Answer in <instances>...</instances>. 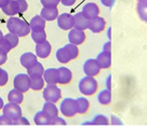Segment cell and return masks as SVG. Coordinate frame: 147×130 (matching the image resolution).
<instances>
[{"mask_svg": "<svg viewBox=\"0 0 147 130\" xmlns=\"http://www.w3.org/2000/svg\"><path fill=\"white\" fill-rule=\"evenodd\" d=\"M7 28H8L9 32L14 33L18 37H26L27 35L31 32L30 25L27 22H25L24 20L15 16H11L8 20Z\"/></svg>", "mask_w": 147, "mask_h": 130, "instance_id": "1", "label": "cell"}, {"mask_svg": "<svg viewBox=\"0 0 147 130\" xmlns=\"http://www.w3.org/2000/svg\"><path fill=\"white\" fill-rule=\"evenodd\" d=\"M98 86V82L94 77L86 75L85 77L81 79V81L78 83V90L85 96H92L97 93Z\"/></svg>", "mask_w": 147, "mask_h": 130, "instance_id": "2", "label": "cell"}, {"mask_svg": "<svg viewBox=\"0 0 147 130\" xmlns=\"http://www.w3.org/2000/svg\"><path fill=\"white\" fill-rule=\"evenodd\" d=\"M60 112L67 117H73L78 114V103L76 99L73 98H65L60 103Z\"/></svg>", "mask_w": 147, "mask_h": 130, "instance_id": "3", "label": "cell"}, {"mask_svg": "<svg viewBox=\"0 0 147 130\" xmlns=\"http://www.w3.org/2000/svg\"><path fill=\"white\" fill-rule=\"evenodd\" d=\"M43 98L45 101L56 103L61 99V90L56 86V84H47L43 90Z\"/></svg>", "mask_w": 147, "mask_h": 130, "instance_id": "4", "label": "cell"}, {"mask_svg": "<svg viewBox=\"0 0 147 130\" xmlns=\"http://www.w3.org/2000/svg\"><path fill=\"white\" fill-rule=\"evenodd\" d=\"M13 85L14 88L18 89L22 93H27L30 89V77L28 73H18L14 77Z\"/></svg>", "mask_w": 147, "mask_h": 130, "instance_id": "5", "label": "cell"}, {"mask_svg": "<svg viewBox=\"0 0 147 130\" xmlns=\"http://www.w3.org/2000/svg\"><path fill=\"white\" fill-rule=\"evenodd\" d=\"M83 70H84V73L88 77H96L100 73L101 71V67L99 66L97 59H94V58H90V59H87V60L84 62L83 65Z\"/></svg>", "mask_w": 147, "mask_h": 130, "instance_id": "6", "label": "cell"}, {"mask_svg": "<svg viewBox=\"0 0 147 130\" xmlns=\"http://www.w3.org/2000/svg\"><path fill=\"white\" fill-rule=\"evenodd\" d=\"M3 114L7 115L8 117L11 119L15 121L17 118H20L22 116V109L18 103H14V102H9L8 104H5L3 106Z\"/></svg>", "mask_w": 147, "mask_h": 130, "instance_id": "7", "label": "cell"}, {"mask_svg": "<svg viewBox=\"0 0 147 130\" xmlns=\"http://www.w3.org/2000/svg\"><path fill=\"white\" fill-rule=\"evenodd\" d=\"M57 25L62 30H71L74 25L73 15L70 13H62L60 15H58Z\"/></svg>", "mask_w": 147, "mask_h": 130, "instance_id": "8", "label": "cell"}, {"mask_svg": "<svg viewBox=\"0 0 147 130\" xmlns=\"http://www.w3.org/2000/svg\"><path fill=\"white\" fill-rule=\"evenodd\" d=\"M83 15L87 18L88 20H91L99 16V13H100V9L96 3L94 2H88L86 3L82 9Z\"/></svg>", "mask_w": 147, "mask_h": 130, "instance_id": "9", "label": "cell"}, {"mask_svg": "<svg viewBox=\"0 0 147 130\" xmlns=\"http://www.w3.org/2000/svg\"><path fill=\"white\" fill-rule=\"evenodd\" d=\"M68 40H69V43H72V44H83L84 41L86 40V35L84 30H78L75 28L71 29L68 33Z\"/></svg>", "mask_w": 147, "mask_h": 130, "instance_id": "10", "label": "cell"}, {"mask_svg": "<svg viewBox=\"0 0 147 130\" xmlns=\"http://www.w3.org/2000/svg\"><path fill=\"white\" fill-rule=\"evenodd\" d=\"M105 26H106L105 20L103 17L98 16L96 17V18H94V20H89L88 29L94 33H100L105 29Z\"/></svg>", "mask_w": 147, "mask_h": 130, "instance_id": "11", "label": "cell"}, {"mask_svg": "<svg viewBox=\"0 0 147 130\" xmlns=\"http://www.w3.org/2000/svg\"><path fill=\"white\" fill-rule=\"evenodd\" d=\"M52 52V45L49 41H43L36 45V55L40 58H47Z\"/></svg>", "mask_w": 147, "mask_h": 130, "instance_id": "12", "label": "cell"}, {"mask_svg": "<svg viewBox=\"0 0 147 130\" xmlns=\"http://www.w3.org/2000/svg\"><path fill=\"white\" fill-rule=\"evenodd\" d=\"M37 57L38 56L36 54L31 53V52H26V53L23 54L21 56V58H20L21 65L23 66L24 68H26L27 70L30 69L31 67H33V66L38 62Z\"/></svg>", "mask_w": 147, "mask_h": 130, "instance_id": "13", "label": "cell"}, {"mask_svg": "<svg viewBox=\"0 0 147 130\" xmlns=\"http://www.w3.org/2000/svg\"><path fill=\"white\" fill-rule=\"evenodd\" d=\"M96 59L98 61L99 66L101 67V69H109L112 65V54H111V52L102 51L101 53L98 54Z\"/></svg>", "mask_w": 147, "mask_h": 130, "instance_id": "14", "label": "cell"}, {"mask_svg": "<svg viewBox=\"0 0 147 130\" xmlns=\"http://www.w3.org/2000/svg\"><path fill=\"white\" fill-rule=\"evenodd\" d=\"M43 79L46 84H58L59 80V72L56 68H49L46 69L43 73Z\"/></svg>", "mask_w": 147, "mask_h": 130, "instance_id": "15", "label": "cell"}, {"mask_svg": "<svg viewBox=\"0 0 147 130\" xmlns=\"http://www.w3.org/2000/svg\"><path fill=\"white\" fill-rule=\"evenodd\" d=\"M73 20H74L73 28L78 29V30H85V29L88 28L89 20L83 15L82 12H78V13H76V14H74Z\"/></svg>", "mask_w": 147, "mask_h": 130, "instance_id": "16", "label": "cell"}, {"mask_svg": "<svg viewBox=\"0 0 147 130\" xmlns=\"http://www.w3.org/2000/svg\"><path fill=\"white\" fill-rule=\"evenodd\" d=\"M58 72H59L58 84L67 85L72 81V72L70 69L65 68V67H60V68H58Z\"/></svg>", "mask_w": 147, "mask_h": 130, "instance_id": "17", "label": "cell"}, {"mask_svg": "<svg viewBox=\"0 0 147 130\" xmlns=\"http://www.w3.org/2000/svg\"><path fill=\"white\" fill-rule=\"evenodd\" d=\"M45 22L46 20L44 18H42L41 15H36L33 16L30 22H29V25H30V28H31V31H41V30H45Z\"/></svg>", "mask_w": 147, "mask_h": 130, "instance_id": "18", "label": "cell"}, {"mask_svg": "<svg viewBox=\"0 0 147 130\" xmlns=\"http://www.w3.org/2000/svg\"><path fill=\"white\" fill-rule=\"evenodd\" d=\"M42 111L51 118V125H52V121H53L55 117H57L58 112H59L57 109V106H55V103H54V102H51V101L45 102L44 106H43V110Z\"/></svg>", "mask_w": 147, "mask_h": 130, "instance_id": "19", "label": "cell"}, {"mask_svg": "<svg viewBox=\"0 0 147 130\" xmlns=\"http://www.w3.org/2000/svg\"><path fill=\"white\" fill-rule=\"evenodd\" d=\"M42 18H44L45 20H57L58 17V9L57 7L56 8H44L41 10V13H40Z\"/></svg>", "mask_w": 147, "mask_h": 130, "instance_id": "20", "label": "cell"}, {"mask_svg": "<svg viewBox=\"0 0 147 130\" xmlns=\"http://www.w3.org/2000/svg\"><path fill=\"white\" fill-rule=\"evenodd\" d=\"M44 79L43 75L30 77V88L33 90H41L44 87Z\"/></svg>", "mask_w": 147, "mask_h": 130, "instance_id": "21", "label": "cell"}, {"mask_svg": "<svg viewBox=\"0 0 147 130\" xmlns=\"http://www.w3.org/2000/svg\"><path fill=\"white\" fill-rule=\"evenodd\" d=\"M8 100L9 102H14V103H18L21 104L23 100H24V95L22 91H20L18 89L14 88V89L10 90L8 93Z\"/></svg>", "mask_w": 147, "mask_h": 130, "instance_id": "22", "label": "cell"}, {"mask_svg": "<svg viewBox=\"0 0 147 130\" xmlns=\"http://www.w3.org/2000/svg\"><path fill=\"white\" fill-rule=\"evenodd\" d=\"M136 12L141 20L147 23V0L138 1L136 4Z\"/></svg>", "mask_w": 147, "mask_h": 130, "instance_id": "23", "label": "cell"}, {"mask_svg": "<svg viewBox=\"0 0 147 130\" xmlns=\"http://www.w3.org/2000/svg\"><path fill=\"white\" fill-rule=\"evenodd\" d=\"M98 101L102 106H107L112 101V93L110 89H103L101 90L98 95Z\"/></svg>", "mask_w": 147, "mask_h": 130, "instance_id": "24", "label": "cell"}, {"mask_svg": "<svg viewBox=\"0 0 147 130\" xmlns=\"http://www.w3.org/2000/svg\"><path fill=\"white\" fill-rule=\"evenodd\" d=\"M2 11L5 15H9V16H14L15 14H17L18 10H17L16 0H9L8 4L2 9Z\"/></svg>", "mask_w": 147, "mask_h": 130, "instance_id": "25", "label": "cell"}, {"mask_svg": "<svg viewBox=\"0 0 147 130\" xmlns=\"http://www.w3.org/2000/svg\"><path fill=\"white\" fill-rule=\"evenodd\" d=\"M33 121H34V124H36V125H51V118H49L43 111L38 112V113L34 115Z\"/></svg>", "mask_w": 147, "mask_h": 130, "instance_id": "26", "label": "cell"}, {"mask_svg": "<svg viewBox=\"0 0 147 130\" xmlns=\"http://www.w3.org/2000/svg\"><path fill=\"white\" fill-rule=\"evenodd\" d=\"M76 103H78V114H85L87 111L89 110L90 103L89 101L84 97H80L76 99Z\"/></svg>", "mask_w": 147, "mask_h": 130, "instance_id": "27", "label": "cell"}, {"mask_svg": "<svg viewBox=\"0 0 147 130\" xmlns=\"http://www.w3.org/2000/svg\"><path fill=\"white\" fill-rule=\"evenodd\" d=\"M63 47H65V49L67 51V53H68V55H69V57H70V59H71V60L76 59V58L78 57V54H80V52H78V45L72 44V43H69V44H65Z\"/></svg>", "mask_w": 147, "mask_h": 130, "instance_id": "28", "label": "cell"}, {"mask_svg": "<svg viewBox=\"0 0 147 130\" xmlns=\"http://www.w3.org/2000/svg\"><path fill=\"white\" fill-rule=\"evenodd\" d=\"M44 71L45 70H44V68H43L42 64L37 62L33 67H31L30 69L27 70V73H28L29 77H36V75H43Z\"/></svg>", "mask_w": 147, "mask_h": 130, "instance_id": "29", "label": "cell"}, {"mask_svg": "<svg viewBox=\"0 0 147 130\" xmlns=\"http://www.w3.org/2000/svg\"><path fill=\"white\" fill-rule=\"evenodd\" d=\"M56 58L60 64H68L71 59H70L69 55L67 53V51L65 49V47H60L57 49L56 52Z\"/></svg>", "mask_w": 147, "mask_h": 130, "instance_id": "30", "label": "cell"}, {"mask_svg": "<svg viewBox=\"0 0 147 130\" xmlns=\"http://www.w3.org/2000/svg\"><path fill=\"white\" fill-rule=\"evenodd\" d=\"M31 39L36 44H39L43 41L46 40V32L45 30H41V31H31Z\"/></svg>", "mask_w": 147, "mask_h": 130, "instance_id": "31", "label": "cell"}, {"mask_svg": "<svg viewBox=\"0 0 147 130\" xmlns=\"http://www.w3.org/2000/svg\"><path fill=\"white\" fill-rule=\"evenodd\" d=\"M3 38L8 41L9 44L11 45V47H12V49L16 47L17 45H18V38H20V37H18V36H16V35L9 32V33H7V35H4Z\"/></svg>", "mask_w": 147, "mask_h": 130, "instance_id": "32", "label": "cell"}, {"mask_svg": "<svg viewBox=\"0 0 147 130\" xmlns=\"http://www.w3.org/2000/svg\"><path fill=\"white\" fill-rule=\"evenodd\" d=\"M107 124H109L107 117L104 115H101V114L96 115L91 122V125H107Z\"/></svg>", "mask_w": 147, "mask_h": 130, "instance_id": "33", "label": "cell"}, {"mask_svg": "<svg viewBox=\"0 0 147 130\" xmlns=\"http://www.w3.org/2000/svg\"><path fill=\"white\" fill-rule=\"evenodd\" d=\"M44 8H56L60 3V0H40Z\"/></svg>", "mask_w": 147, "mask_h": 130, "instance_id": "34", "label": "cell"}, {"mask_svg": "<svg viewBox=\"0 0 147 130\" xmlns=\"http://www.w3.org/2000/svg\"><path fill=\"white\" fill-rule=\"evenodd\" d=\"M16 4H17V10H18V13H24L27 11L28 9V3L26 0H16Z\"/></svg>", "mask_w": 147, "mask_h": 130, "instance_id": "35", "label": "cell"}, {"mask_svg": "<svg viewBox=\"0 0 147 130\" xmlns=\"http://www.w3.org/2000/svg\"><path fill=\"white\" fill-rule=\"evenodd\" d=\"M8 80H9L8 72H7L5 70L2 69L1 73H0V87H2V86L5 85V84L8 83Z\"/></svg>", "mask_w": 147, "mask_h": 130, "instance_id": "36", "label": "cell"}, {"mask_svg": "<svg viewBox=\"0 0 147 130\" xmlns=\"http://www.w3.org/2000/svg\"><path fill=\"white\" fill-rule=\"evenodd\" d=\"M8 53L9 52H7L0 46V66L5 64V61L8 60Z\"/></svg>", "mask_w": 147, "mask_h": 130, "instance_id": "37", "label": "cell"}, {"mask_svg": "<svg viewBox=\"0 0 147 130\" xmlns=\"http://www.w3.org/2000/svg\"><path fill=\"white\" fill-rule=\"evenodd\" d=\"M0 125H13V119L2 114L0 115Z\"/></svg>", "mask_w": 147, "mask_h": 130, "instance_id": "38", "label": "cell"}, {"mask_svg": "<svg viewBox=\"0 0 147 130\" xmlns=\"http://www.w3.org/2000/svg\"><path fill=\"white\" fill-rule=\"evenodd\" d=\"M13 125H29V121L27 118L21 116L20 118H17L15 121H13Z\"/></svg>", "mask_w": 147, "mask_h": 130, "instance_id": "39", "label": "cell"}, {"mask_svg": "<svg viewBox=\"0 0 147 130\" xmlns=\"http://www.w3.org/2000/svg\"><path fill=\"white\" fill-rule=\"evenodd\" d=\"M101 1V3L106 7V8H113L114 7L115 2H116V0H100Z\"/></svg>", "mask_w": 147, "mask_h": 130, "instance_id": "40", "label": "cell"}, {"mask_svg": "<svg viewBox=\"0 0 147 130\" xmlns=\"http://www.w3.org/2000/svg\"><path fill=\"white\" fill-rule=\"evenodd\" d=\"M67 123H65V121L63 119V118H61V117H55L52 121V125H65Z\"/></svg>", "mask_w": 147, "mask_h": 130, "instance_id": "41", "label": "cell"}, {"mask_svg": "<svg viewBox=\"0 0 147 130\" xmlns=\"http://www.w3.org/2000/svg\"><path fill=\"white\" fill-rule=\"evenodd\" d=\"M75 1H76V0H61L60 2H61L63 5H65V7H71V5H73V4L75 3Z\"/></svg>", "mask_w": 147, "mask_h": 130, "instance_id": "42", "label": "cell"}, {"mask_svg": "<svg viewBox=\"0 0 147 130\" xmlns=\"http://www.w3.org/2000/svg\"><path fill=\"white\" fill-rule=\"evenodd\" d=\"M111 45H112V43H111V41H109V42H106V43H104V45H103V51H105V52H111Z\"/></svg>", "mask_w": 147, "mask_h": 130, "instance_id": "43", "label": "cell"}, {"mask_svg": "<svg viewBox=\"0 0 147 130\" xmlns=\"http://www.w3.org/2000/svg\"><path fill=\"white\" fill-rule=\"evenodd\" d=\"M111 118H112V124H118V125H121V124H123L116 116H112Z\"/></svg>", "mask_w": 147, "mask_h": 130, "instance_id": "44", "label": "cell"}, {"mask_svg": "<svg viewBox=\"0 0 147 130\" xmlns=\"http://www.w3.org/2000/svg\"><path fill=\"white\" fill-rule=\"evenodd\" d=\"M111 79H112L111 75H109L107 79H106V87H107V89H110V90H111V88H112V86H111Z\"/></svg>", "mask_w": 147, "mask_h": 130, "instance_id": "45", "label": "cell"}, {"mask_svg": "<svg viewBox=\"0 0 147 130\" xmlns=\"http://www.w3.org/2000/svg\"><path fill=\"white\" fill-rule=\"evenodd\" d=\"M9 0H0V9H3L8 4Z\"/></svg>", "mask_w": 147, "mask_h": 130, "instance_id": "46", "label": "cell"}, {"mask_svg": "<svg viewBox=\"0 0 147 130\" xmlns=\"http://www.w3.org/2000/svg\"><path fill=\"white\" fill-rule=\"evenodd\" d=\"M3 106H4V103H3V99L0 97V110L1 109H3Z\"/></svg>", "mask_w": 147, "mask_h": 130, "instance_id": "47", "label": "cell"}, {"mask_svg": "<svg viewBox=\"0 0 147 130\" xmlns=\"http://www.w3.org/2000/svg\"><path fill=\"white\" fill-rule=\"evenodd\" d=\"M3 37H4V35H3V33H2V31L0 30V41H1V40H2V39H3Z\"/></svg>", "mask_w": 147, "mask_h": 130, "instance_id": "48", "label": "cell"}, {"mask_svg": "<svg viewBox=\"0 0 147 130\" xmlns=\"http://www.w3.org/2000/svg\"><path fill=\"white\" fill-rule=\"evenodd\" d=\"M107 36H109V38L111 39V29H109V32H107Z\"/></svg>", "mask_w": 147, "mask_h": 130, "instance_id": "49", "label": "cell"}, {"mask_svg": "<svg viewBox=\"0 0 147 130\" xmlns=\"http://www.w3.org/2000/svg\"><path fill=\"white\" fill-rule=\"evenodd\" d=\"M1 71H2V69H1V68H0V73H1Z\"/></svg>", "mask_w": 147, "mask_h": 130, "instance_id": "50", "label": "cell"}, {"mask_svg": "<svg viewBox=\"0 0 147 130\" xmlns=\"http://www.w3.org/2000/svg\"><path fill=\"white\" fill-rule=\"evenodd\" d=\"M138 1H144V0H138Z\"/></svg>", "mask_w": 147, "mask_h": 130, "instance_id": "51", "label": "cell"}, {"mask_svg": "<svg viewBox=\"0 0 147 130\" xmlns=\"http://www.w3.org/2000/svg\"><path fill=\"white\" fill-rule=\"evenodd\" d=\"M60 1H61V0H60Z\"/></svg>", "mask_w": 147, "mask_h": 130, "instance_id": "52", "label": "cell"}]
</instances>
